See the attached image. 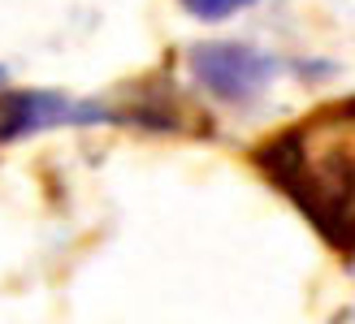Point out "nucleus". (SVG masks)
<instances>
[{"instance_id": "nucleus-1", "label": "nucleus", "mask_w": 355, "mask_h": 324, "mask_svg": "<svg viewBox=\"0 0 355 324\" xmlns=\"http://www.w3.org/2000/svg\"><path fill=\"white\" fill-rule=\"evenodd\" d=\"M264 182L316 229L334 255L355 260V96H338L264 134L252 152Z\"/></svg>"}, {"instance_id": "nucleus-2", "label": "nucleus", "mask_w": 355, "mask_h": 324, "mask_svg": "<svg viewBox=\"0 0 355 324\" xmlns=\"http://www.w3.org/2000/svg\"><path fill=\"white\" fill-rule=\"evenodd\" d=\"M100 121H126L113 108L78 104L61 91H31V87H5L0 91V143H17L61 125H100Z\"/></svg>"}, {"instance_id": "nucleus-3", "label": "nucleus", "mask_w": 355, "mask_h": 324, "mask_svg": "<svg viewBox=\"0 0 355 324\" xmlns=\"http://www.w3.org/2000/svg\"><path fill=\"white\" fill-rule=\"evenodd\" d=\"M187 61H191L195 82H200L208 96L230 100V104L256 100L264 87H269V78L277 74V61L273 57H264V52L247 48V44H230V39L191 48Z\"/></svg>"}, {"instance_id": "nucleus-4", "label": "nucleus", "mask_w": 355, "mask_h": 324, "mask_svg": "<svg viewBox=\"0 0 355 324\" xmlns=\"http://www.w3.org/2000/svg\"><path fill=\"white\" fill-rule=\"evenodd\" d=\"M178 5L200 22H221V17H234L239 9H252L256 0H178Z\"/></svg>"}]
</instances>
